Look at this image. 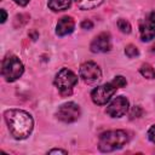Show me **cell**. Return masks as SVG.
<instances>
[{
  "mask_svg": "<svg viewBox=\"0 0 155 155\" xmlns=\"http://www.w3.org/2000/svg\"><path fill=\"white\" fill-rule=\"evenodd\" d=\"M5 121L15 139H25L33 131L34 120L31 115L22 109H8L5 111Z\"/></svg>",
  "mask_w": 155,
  "mask_h": 155,
  "instance_id": "6da1fadb",
  "label": "cell"
},
{
  "mask_svg": "<svg viewBox=\"0 0 155 155\" xmlns=\"http://www.w3.org/2000/svg\"><path fill=\"white\" fill-rule=\"evenodd\" d=\"M128 142V134L124 130H111L99 136L98 149L103 153H110L122 148Z\"/></svg>",
  "mask_w": 155,
  "mask_h": 155,
  "instance_id": "7a4b0ae2",
  "label": "cell"
},
{
  "mask_svg": "<svg viewBox=\"0 0 155 155\" xmlns=\"http://www.w3.org/2000/svg\"><path fill=\"white\" fill-rule=\"evenodd\" d=\"M78 84V76L68 68H62L54 76V86L58 88L62 96H69L73 92L74 86Z\"/></svg>",
  "mask_w": 155,
  "mask_h": 155,
  "instance_id": "3957f363",
  "label": "cell"
},
{
  "mask_svg": "<svg viewBox=\"0 0 155 155\" xmlns=\"http://www.w3.org/2000/svg\"><path fill=\"white\" fill-rule=\"evenodd\" d=\"M24 71L23 63L16 56H7L2 62L1 74L7 82H13L22 76Z\"/></svg>",
  "mask_w": 155,
  "mask_h": 155,
  "instance_id": "277c9868",
  "label": "cell"
},
{
  "mask_svg": "<svg viewBox=\"0 0 155 155\" xmlns=\"http://www.w3.org/2000/svg\"><path fill=\"white\" fill-rule=\"evenodd\" d=\"M117 88H119L117 85L113 80V81H110L108 84L101 85V86L96 87L94 90H92L91 98H92V101H93L94 104L104 105V104H107V102L110 101V98L114 96V93L116 92Z\"/></svg>",
  "mask_w": 155,
  "mask_h": 155,
  "instance_id": "5b68a950",
  "label": "cell"
},
{
  "mask_svg": "<svg viewBox=\"0 0 155 155\" xmlns=\"http://www.w3.org/2000/svg\"><path fill=\"white\" fill-rule=\"evenodd\" d=\"M80 115H81L80 107L74 102H67V103L62 104L56 113L57 119L65 124L76 121L80 117Z\"/></svg>",
  "mask_w": 155,
  "mask_h": 155,
  "instance_id": "8992f818",
  "label": "cell"
},
{
  "mask_svg": "<svg viewBox=\"0 0 155 155\" xmlns=\"http://www.w3.org/2000/svg\"><path fill=\"white\" fill-rule=\"evenodd\" d=\"M128 107H130L128 99L124 96H119V97H115L108 104V107L105 109V113L110 117H121L127 113Z\"/></svg>",
  "mask_w": 155,
  "mask_h": 155,
  "instance_id": "52a82bcc",
  "label": "cell"
},
{
  "mask_svg": "<svg viewBox=\"0 0 155 155\" xmlns=\"http://www.w3.org/2000/svg\"><path fill=\"white\" fill-rule=\"evenodd\" d=\"M80 76L86 84H93L102 78V70L94 62H85L80 67Z\"/></svg>",
  "mask_w": 155,
  "mask_h": 155,
  "instance_id": "ba28073f",
  "label": "cell"
},
{
  "mask_svg": "<svg viewBox=\"0 0 155 155\" xmlns=\"http://www.w3.org/2000/svg\"><path fill=\"white\" fill-rule=\"evenodd\" d=\"M90 48L94 53H104V52L110 51V48H111L110 35L108 33H101L92 40Z\"/></svg>",
  "mask_w": 155,
  "mask_h": 155,
  "instance_id": "9c48e42d",
  "label": "cell"
},
{
  "mask_svg": "<svg viewBox=\"0 0 155 155\" xmlns=\"http://www.w3.org/2000/svg\"><path fill=\"white\" fill-rule=\"evenodd\" d=\"M74 28H75V22L71 17L69 16H64L62 17L58 23H57V27H56V34L58 36H64V35H68L70 33L74 31Z\"/></svg>",
  "mask_w": 155,
  "mask_h": 155,
  "instance_id": "30bf717a",
  "label": "cell"
},
{
  "mask_svg": "<svg viewBox=\"0 0 155 155\" xmlns=\"http://www.w3.org/2000/svg\"><path fill=\"white\" fill-rule=\"evenodd\" d=\"M139 34H140V39L143 41H150L155 38V25L148 21V19H143L139 22Z\"/></svg>",
  "mask_w": 155,
  "mask_h": 155,
  "instance_id": "8fae6325",
  "label": "cell"
},
{
  "mask_svg": "<svg viewBox=\"0 0 155 155\" xmlns=\"http://www.w3.org/2000/svg\"><path fill=\"white\" fill-rule=\"evenodd\" d=\"M48 7L52 11H64L71 5V0H48Z\"/></svg>",
  "mask_w": 155,
  "mask_h": 155,
  "instance_id": "7c38bea8",
  "label": "cell"
},
{
  "mask_svg": "<svg viewBox=\"0 0 155 155\" xmlns=\"http://www.w3.org/2000/svg\"><path fill=\"white\" fill-rule=\"evenodd\" d=\"M75 1L81 10H92L101 6L105 0H75Z\"/></svg>",
  "mask_w": 155,
  "mask_h": 155,
  "instance_id": "4fadbf2b",
  "label": "cell"
},
{
  "mask_svg": "<svg viewBox=\"0 0 155 155\" xmlns=\"http://www.w3.org/2000/svg\"><path fill=\"white\" fill-rule=\"evenodd\" d=\"M139 71H140V74H142L144 78H147V79H155V69H154L150 64H148V63L142 64Z\"/></svg>",
  "mask_w": 155,
  "mask_h": 155,
  "instance_id": "5bb4252c",
  "label": "cell"
},
{
  "mask_svg": "<svg viewBox=\"0 0 155 155\" xmlns=\"http://www.w3.org/2000/svg\"><path fill=\"white\" fill-rule=\"evenodd\" d=\"M117 28H119L122 33H125V34L131 33V24H130L126 19H124V18H120V19L117 21Z\"/></svg>",
  "mask_w": 155,
  "mask_h": 155,
  "instance_id": "9a60e30c",
  "label": "cell"
},
{
  "mask_svg": "<svg viewBox=\"0 0 155 155\" xmlns=\"http://www.w3.org/2000/svg\"><path fill=\"white\" fill-rule=\"evenodd\" d=\"M125 53H126V56L127 57H130V58H134V57H137V56H139V51H138V48L134 46V45H127L126 47H125Z\"/></svg>",
  "mask_w": 155,
  "mask_h": 155,
  "instance_id": "2e32d148",
  "label": "cell"
},
{
  "mask_svg": "<svg viewBox=\"0 0 155 155\" xmlns=\"http://www.w3.org/2000/svg\"><path fill=\"white\" fill-rule=\"evenodd\" d=\"M114 82L117 85V87H125V86L127 85V81H126V79H125L124 76H121V75H117V76H115V78H114Z\"/></svg>",
  "mask_w": 155,
  "mask_h": 155,
  "instance_id": "e0dca14e",
  "label": "cell"
},
{
  "mask_svg": "<svg viewBox=\"0 0 155 155\" xmlns=\"http://www.w3.org/2000/svg\"><path fill=\"white\" fill-rule=\"evenodd\" d=\"M140 115H142V109H140V107H138V105H134V107L132 108L131 113H130V116H131V119L138 117V116H140Z\"/></svg>",
  "mask_w": 155,
  "mask_h": 155,
  "instance_id": "ac0fdd59",
  "label": "cell"
},
{
  "mask_svg": "<svg viewBox=\"0 0 155 155\" xmlns=\"http://www.w3.org/2000/svg\"><path fill=\"white\" fill-rule=\"evenodd\" d=\"M147 136H148V139H149L151 143H155V125H153V126L148 130Z\"/></svg>",
  "mask_w": 155,
  "mask_h": 155,
  "instance_id": "d6986e66",
  "label": "cell"
},
{
  "mask_svg": "<svg viewBox=\"0 0 155 155\" xmlns=\"http://www.w3.org/2000/svg\"><path fill=\"white\" fill-rule=\"evenodd\" d=\"M81 28L82 29H92L93 28V23L90 19H85L81 22Z\"/></svg>",
  "mask_w": 155,
  "mask_h": 155,
  "instance_id": "ffe728a7",
  "label": "cell"
},
{
  "mask_svg": "<svg viewBox=\"0 0 155 155\" xmlns=\"http://www.w3.org/2000/svg\"><path fill=\"white\" fill-rule=\"evenodd\" d=\"M48 154H68L67 150H62V149H52L48 151Z\"/></svg>",
  "mask_w": 155,
  "mask_h": 155,
  "instance_id": "44dd1931",
  "label": "cell"
},
{
  "mask_svg": "<svg viewBox=\"0 0 155 155\" xmlns=\"http://www.w3.org/2000/svg\"><path fill=\"white\" fill-rule=\"evenodd\" d=\"M147 19H148V21H150V22H151V23L155 25V11H151V12L148 15Z\"/></svg>",
  "mask_w": 155,
  "mask_h": 155,
  "instance_id": "7402d4cb",
  "label": "cell"
},
{
  "mask_svg": "<svg viewBox=\"0 0 155 155\" xmlns=\"http://www.w3.org/2000/svg\"><path fill=\"white\" fill-rule=\"evenodd\" d=\"M17 5H19V6H25L28 2H29V0H13Z\"/></svg>",
  "mask_w": 155,
  "mask_h": 155,
  "instance_id": "603a6c76",
  "label": "cell"
},
{
  "mask_svg": "<svg viewBox=\"0 0 155 155\" xmlns=\"http://www.w3.org/2000/svg\"><path fill=\"white\" fill-rule=\"evenodd\" d=\"M0 12H1V23H4L6 21V18H7V13H6V11L4 8L0 10Z\"/></svg>",
  "mask_w": 155,
  "mask_h": 155,
  "instance_id": "cb8c5ba5",
  "label": "cell"
},
{
  "mask_svg": "<svg viewBox=\"0 0 155 155\" xmlns=\"http://www.w3.org/2000/svg\"><path fill=\"white\" fill-rule=\"evenodd\" d=\"M151 51H153V52H155V44L153 45V47H151Z\"/></svg>",
  "mask_w": 155,
  "mask_h": 155,
  "instance_id": "d4e9b609",
  "label": "cell"
}]
</instances>
